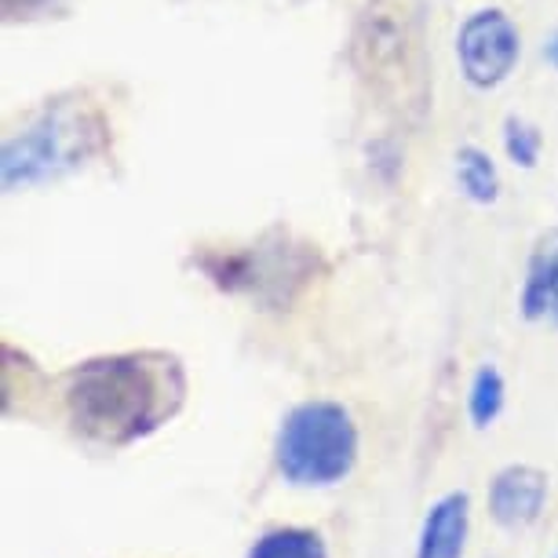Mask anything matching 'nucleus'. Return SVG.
I'll return each mask as SVG.
<instances>
[{"mask_svg":"<svg viewBox=\"0 0 558 558\" xmlns=\"http://www.w3.org/2000/svg\"><path fill=\"white\" fill-rule=\"evenodd\" d=\"M186 380L172 354L140 351L92 357L62 380L66 420L84 441L121 449L168 424L183 405Z\"/></svg>","mask_w":558,"mask_h":558,"instance_id":"1","label":"nucleus"},{"mask_svg":"<svg viewBox=\"0 0 558 558\" xmlns=\"http://www.w3.org/2000/svg\"><path fill=\"white\" fill-rule=\"evenodd\" d=\"M354 70L368 96L395 113L424 110L427 66L416 0H368L354 29Z\"/></svg>","mask_w":558,"mask_h":558,"instance_id":"2","label":"nucleus"},{"mask_svg":"<svg viewBox=\"0 0 558 558\" xmlns=\"http://www.w3.org/2000/svg\"><path fill=\"white\" fill-rule=\"evenodd\" d=\"M107 124L84 102H56L40 110L26 129H19L4 143V186L23 191V186L48 183L81 168L92 154H99Z\"/></svg>","mask_w":558,"mask_h":558,"instance_id":"3","label":"nucleus"},{"mask_svg":"<svg viewBox=\"0 0 558 558\" xmlns=\"http://www.w3.org/2000/svg\"><path fill=\"white\" fill-rule=\"evenodd\" d=\"M357 460V427L336 402H303L278 430V468L292 486H332Z\"/></svg>","mask_w":558,"mask_h":558,"instance_id":"4","label":"nucleus"},{"mask_svg":"<svg viewBox=\"0 0 558 558\" xmlns=\"http://www.w3.org/2000/svg\"><path fill=\"white\" fill-rule=\"evenodd\" d=\"M519 29L511 15L500 8H478L468 15V23L457 34V59L460 70L475 88H497L508 81V73L519 62Z\"/></svg>","mask_w":558,"mask_h":558,"instance_id":"5","label":"nucleus"},{"mask_svg":"<svg viewBox=\"0 0 558 558\" xmlns=\"http://www.w3.org/2000/svg\"><path fill=\"white\" fill-rule=\"evenodd\" d=\"M547 500V475L536 468H508L500 471L489 489V511L493 519L508 530H522L541 519Z\"/></svg>","mask_w":558,"mask_h":558,"instance_id":"6","label":"nucleus"},{"mask_svg":"<svg viewBox=\"0 0 558 558\" xmlns=\"http://www.w3.org/2000/svg\"><path fill=\"white\" fill-rule=\"evenodd\" d=\"M522 314L530 322L558 325V230L536 241L522 286Z\"/></svg>","mask_w":558,"mask_h":558,"instance_id":"7","label":"nucleus"},{"mask_svg":"<svg viewBox=\"0 0 558 558\" xmlns=\"http://www.w3.org/2000/svg\"><path fill=\"white\" fill-rule=\"evenodd\" d=\"M468 544V493H449L427 511L416 558H463Z\"/></svg>","mask_w":558,"mask_h":558,"instance_id":"8","label":"nucleus"},{"mask_svg":"<svg viewBox=\"0 0 558 558\" xmlns=\"http://www.w3.org/2000/svg\"><path fill=\"white\" fill-rule=\"evenodd\" d=\"M457 183L475 205H493L500 197L497 165H493V157L486 150H478V146H463L457 154Z\"/></svg>","mask_w":558,"mask_h":558,"instance_id":"9","label":"nucleus"},{"mask_svg":"<svg viewBox=\"0 0 558 558\" xmlns=\"http://www.w3.org/2000/svg\"><path fill=\"white\" fill-rule=\"evenodd\" d=\"M248 558H329L322 533L303 530V525H286V530H270L259 536Z\"/></svg>","mask_w":558,"mask_h":558,"instance_id":"10","label":"nucleus"},{"mask_svg":"<svg viewBox=\"0 0 558 558\" xmlns=\"http://www.w3.org/2000/svg\"><path fill=\"white\" fill-rule=\"evenodd\" d=\"M468 409H471V420H475V427H489L493 420L500 416V409H504V376L493 365H482L478 373H475Z\"/></svg>","mask_w":558,"mask_h":558,"instance_id":"11","label":"nucleus"},{"mask_svg":"<svg viewBox=\"0 0 558 558\" xmlns=\"http://www.w3.org/2000/svg\"><path fill=\"white\" fill-rule=\"evenodd\" d=\"M504 146H508V157H511L514 165L533 168L536 157H541V132H536L533 124L511 118L508 132H504Z\"/></svg>","mask_w":558,"mask_h":558,"instance_id":"12","label":"nucleus"},{"mask_svg":"<svg viewBox=\"0 0 558 558\" xmlns=\"http://www.w3.org/2000/svg\"><path fill=\"white\" fill-rule=\"evenodd\" d=\"M59 0H4V15L8 19H26V15H40L48 8H56Z\"/></svg>","mask_w":558,"mask_h":558,"instance_id":"13","label":"nucleus"},{"mask_svg":"<svg viewBox=\"0 0 558 558\" xmlns=\"http://www.w3.org/2000/svg\"><path fill=\"white\" fill-rule=\"evenodd\" d=\"M544 56H547V62H551V66L558 70V34H551V40L544 45Z\"/></svg>","mask_w":558,"mask_h":558,"instance_id":"14","label":"nucleus"},{"mask_svg":"<svg viewBox=\"0 0 558 558\" xmlns=\"http://www.w3.org/2000/svg\"><path fill=\"white\" fill-rule=\"evenodd\" d=\"M555 558H558V555H555Z\"/></svg>","mask_w":558,"mask_h":558,"instance_id":"15","label":"nucleus"}]
</instances>
